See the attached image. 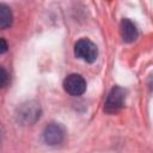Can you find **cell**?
Listing matches in <instances>:
<instances>
[{"label": "cell", "instance_id": "cell-1", "mask_svg": "<svg viewBox=\"0 0 153 153\" xmlns=\"http://www.w3.org/2000/svg\"><path fill=\"white\" fill-rule=\"evenodd\" d=\"M126 94L127 91L121 86H115L109 92L105 103H104V111L106 114H116L118 112L126 103Z\"/></svg>", "mask_w": 153, "mask_h": 153}, {"label": "cell", "instance_id": "cell-2", "mask_svg": "<svg viewBox=\"0 0 153 153\" xmlns=\"http://www.w3.org/2000/svg\"><path fill=\"white\" fill-rule=\"evenodd\" d=\"M74 55L87 63H92L97 60L98 48L92 41L81 38L74 44Z\"/></svg>", "mask_w": 153, "mask_h": 153}, {"label": "cell", "instance_id": "cell-8", "mask_svg": "<svg viewBox=\"0 0 153 153\" xmlns=\"http://www.w3.org/2000/svg\"><path fill=\"white\" fill-rule=\"evenodd\" d=\"M7 80H8V74H7V72L5 71V68L2 67V68H1V86H2V87L6 86Z\"/></svg>", "mask_w": 153, "mask_h": 153}, {"label": "cell", "instance_id": "cell-10", "mask_svg": "<svg viewBox=\"0 0 153 153\" xmlns=\"http://www.w3.org/2000/svg\"><path fill=\"white\" fill-rule=\"evenodd\" d=\"M148 85H149V87L153 90V74L149 76V80H148Z\"/></svg>", "mask_w": 153, "mask_h": 153}, {"label": "cell", "instance_id": "cell-4", "mask_svg": "<svg viewBox=\"0 0 153 153\" xmlns=\"http://www.w3.org/2000/svg\"><path fill=\"white\" fill-rule=\"evenodd\" d=\"M39 114H41L39 105L37 103L29 102V103L22 104V106L18 108L17 117H18V121H20L22 123L31 124L39 118Z\"/></svg>", "mask_w": 153, "mask_h": 153}, {"label": "cell", "instance_id": "cell-9", "mask_svg": "<svg viewBox=\"0 0 153 153\" xmlns=\"http://www.w3.org/2000/svg\"><path fill=\"white\" fill-rule=\"evenodd\" d=\"M6 50H7L6 41H5V38H1V49H0V53H1V54H4Z\"/></svg>", "mask_w": 153, "mask_h": 153}, {"label": "cell", "instance_id": "cell-7", "mask_svg": "<svg viewBox=\"0 0 153 153\" xmlns=\"http://www.w3.org/2000/svg\"><path fill=\"white\" fill-rule=\"evenodd\" d=\"M12 19L13 17H12L11 10L6 5L1 4L0 5V27L2 30L10 27L12 25Z\"/></svg>", "mask_w": 153, "mask_h": 153}, {"label": "cell", "instance_id": "cell-3", "mask_svg": "<svg viewBox=\"0 0 153 153\" xmlns=\"http://www.w3.org/2000/svg\"><path fill=\"white\" fill-rule=\"evenodd\" d=\"M63 88L65 91L74 97H79L84 94L86 91V81L80 74H69L63 80Z\"/></svg>", "mask_w": 153, "mask_h": 153}, {"label": "cell", "instance_id": "cell-5", "mask_svg": "<svg viewBox=\"0 0 153 153\" xmlns=\"http://www.w3.org/2000/svg\"><path fill=\"white\" fill-rule=\"evenodd\" d=\"M65 139V129L59 123H50L44 128L43 140L49 146H56Z\"/></svg>", "mask_w": 153, "mask_h": 153}, {"label": "cell", "instance_id": "cell-6", "mask_svg": "<svg viewBox=\"0 0 153 153\" xmlns=\"http://www.w3.org/2000/svg\"><path fill=\"white\" fill-rule=\"evenodd\" d=\"M120 33H121L123 42L131 43L137 38L139 30H137V26L134 22H131L128 18H123L121 20V24H120Z\"/></svg>", "mask_w": 153, "mask_h": 153}]
</instances>
